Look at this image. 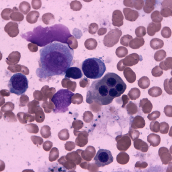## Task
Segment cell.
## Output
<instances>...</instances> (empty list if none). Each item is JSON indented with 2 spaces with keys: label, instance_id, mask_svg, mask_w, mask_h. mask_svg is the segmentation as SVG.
<instances>
[{
  "label": "cell",
  "instance_id": "8992f818",
  "mask_svg": "<svg viewBox=\"0 0 172 172\" xmlns=\"http://www.w3.org/2000/svg\"><path fill=\"white\" fill-rule=\"evenodd\" d=\"M95 164L99 167H104L113 162L111 151L106 149H99L94 158Z\"/></svg>",
  "mask_w": 172,
  "mask_h": 172
},
{
  "label": "cell",
  "instance_id": "ffe728a7",
  "mask_svg": "<svg viewBox=\"0 0 172 172\" xmlns=\"http://www.w3.org/2000/svg\"><path fill=\"white\" fill-rule=\"evenodd\" d=\"M141 91L138 89L136 88H132L130 90L128 93V96L132 100H136L140 97Z\"/></svg>",
  "mask_w": 172,
  "mask_h": 172
},
{
  "label": "cell",
  "instance_id": "ac0fdd59",
  "mask_svg": "<svg viewBox=\"0 0 172 172\" xmlns=\"http://www.w3.org/2000/svg\"><path fill=\"white\" fill-rule=\"evenodd\" d=\"M155 1H146L145 4L144 6V11L146 14H150L154 9Z\"/></svg>",
  "mask_w": 172,
  "mask_h": 172
},
{
  "label": "cell",
  "instance_id": "f546056e",
  "mask_svg": "<svg viewBox=\"0 0 172 172\" xmlns=\"http://www.w3.org/2000/svg\"><path fill=\"white\" fill-rule=\"evenodd\" d=\"M161 35L164 38H169L172 36V31L169 27H164L161 31Z\"/></svg>",
  "mask_w": 172,
  "mask_h": 172
},
{
  "label": "cell",
  "instance_id": "484cf974",
  "mask_svg": "<svg viewBox=\"0 0 172 172\" xmlns=\"http://www.w3.org/2000/svg\"><path fill=\"white\" fill-rule=\"evenodd\" d=\"M132 39H133V37L130 35H124L120 38V44L124 45V47H128L129 43Z\"/></svg>",
  "mask_w": 172,
  "mask_h": 172
},
{
  "label": "cell",
  "instance_id": "30bf717a",
  "mask_svg": "<svg viewBox=\"0 0 172 172\" xmlns=\"http://www.w3.org/2000/svg\"><path fill=\"white\" fill-rule=\"evenodd\" d=\"M124 17L122 12L117 10L113 12L112 15V24L115 27H120L124 24Z\"/></svg>",
  "mask_w": 172,
  "mask_h": 172
},
{
  "label": "cell",
  "instance_id": "7402d4cb",
  "mask_svg": "<svg viewBox=\"0 0 172 172\" xmlns=\"http://www.w3.org/2000/svg\"><path fill=\"white\" fill-rule=\"evenodd\" d=\"M128 54V49L124 47H118L116 50V55L119 58L125 57Z\"/></svg>",
  "mask_w": 172,
  "mask_h": 172
},
{
  "label": "cell",
  "instance_id": "5bb4252c",
  "mask_svg": "<svg viewBox=\"0 0 172 172\" xmlns=\"http://www.w3.org/2000/svg\"><path fill=\"white\" fill-rule=\"evenodd\" d=\"M140 106L143 108V111L145 114L149 113L152 110V104L147 99H141L140 103Z\"/></svg>",
  "mask_w": 172,
  "mask_h": 172
},
{
  "label": "cell",
  "instance_id": "7a4b0ae2",
  "mask_svg": "<svg viewBox=\"0 0 172 172\" xmlns=\"http://www.w3.org/2000/svg\"><path fill=\"white\" fill-rule=\"evenodd\" d=\"M126 88V84L119 75L109 72L92 83L87 91L86 102L91 104L97 102L100 105H108L115 98L124 94Z\"/></svg>",
  "mask_w": 172,
  "mask_h": 172
},
{
  "label": "cell",
  "instance_id": "8fae6325",
  "mask_svg": "<svg viewBox=\"0 0 172 172\" xmlns=\"http://www.w3.org/2000/svg\"><path fill=\"white\" fill-rule=\"evenodd\" d=\"M124 13L126 20L130 22L135 21L139 16L137 11L131 9L129 8H124Z\"/></svg>",
  "mask_w": 172,
  "mask_h": 172
},
{
  "label": "cell",
  "instance_id": "d590c367",
  "mask_svg": "<svg viewBox=\"0 0 172 172\" xmlns=\"http://www.w3.org/2000/svg\"><path fill=\"white\" fill-rule=\"evenodd\" d=\"M124 3L126 6L133 8V1H124Z\"/></svg>",
  "mask_w": 172,
  "mask_h": 172
},
{
  "label": "cell",
  "instance_id": "836d02e7",
  "mask_svg": "<svg viewBox=\"0 0 172 172\" xmlns=\"http://www.w3.org/2000/svg\"><path fill=\"white\" fill-rule=\"evenodd\" d=\"M160 114L161 113L159 111H153L151 114H149L148 118L152 117V118H150L149 120H154L156 119L159 117Z\"/></svg>",
  "mask_w": 172,
  "mask_h": 172
},
{
  "label": "cell",
  "instance_id": "3957f363",
  "mask_svg": "<svg viewBox=\"0 0 172 172\" xmlns=\"http://www.w3.org/2000/svg\"><path fill=\"white\" fill-rule=\"evenodd\" d=\"M82 68L84 75L90 79L101 78L106 70L103 60L96 57L85 59L82 64Z\"/></svg>",
  "mask_w": 172,
  "mask_h": 172
},
{
  "label": "cell",
  "instance_id": "52a82bcc",
  "mask_svg": "<svg viewBox=\"0 0 172 172\" xmlns=\"http://www.w3.org/2000/svg\"><path fill=\"white\" fill-rule=\"evenodd\" d=\"M123 34L122 31L118 28L111 30L105 37L104 43L107 47H112L119 42L120 38Z\"/></svg>",
  "mask_w": 172,
  "mask_h": 172
},
{
  "label": "cell",
  "instance_id": "74e56055",
  "mask_svg": "<svg viewBox=\"0 0 172 172\" xmlns=\"http://www.w3.org/2000/svg\"><path fill=\"white\" fill-rule=\"evenodd\" d=\"M124 68H125V67L123 65V63H122V60H121L119 62L118 64V69L121 71H123V70H124Z\"/></svg>",
  "mask_w": 172,
  "mask_h": 172
},
{
  "label": "cell",
  "instance_id": "e575fe53",
  "mask_svg": "<svg viewBox=\"0 0 172 172\" xmlns=\"http://www.w3.org/2000/svg\"><path fill=\"white\" fill-rule=\"evenodd\" d=\"M161 124L162 127V128H161V130L160 131L161 133H163V134H166V133H167L169 128L168 129L167 128L166 129V126H167L168 124L164 122V123H162ZM167 127H168V126H167ZM168 127H169V126H168Z\"/></svg>",
  "mask_w": 172,
  "mask_h": 172
},
{
  "label": "cell",
  "instance_id": "e0dca14e",
  "mask_svg": "<svg viewBox=\"0 0 172 172\" xmlns=\"http://www.w3.org/2000/svg\"><path fill=\"white\" fill-rule=\"evenodd\" d=\"M150 47L153 49L157 50L164 47V42L163 40L157 38H153L150 43Z\"/></svg>",
  "mask_w": 172,
  "mask_h": 172
},
{
  "label": "cell",
  "instance_id": "8d00e7d4",
  "mask_svg": "<svg viewBox=\"0 0 172 172\" xmlns=\"http://www.w3.org/2000/svg\"><path fill=\"white\" fill-rule=\"evenodd\" d=\"M122 99H123V102H124V104H123V108H124L125 107V105L128 102H129V99L128 98V97H127V95H123V97H122Z\"/></svg>",
  "mask_w": 172,
  "mask_h": 172
},
{
  "label": "cell",
  "instance_id": "f1b7e54d",
  "mask_svg": "<svg viewBox=\"0 0 172 172\" xmlns=\"http://www.w3.org/2000/svg\"><path fill=\"white\" fill-rule=\"evenodd\" d=\"M161 15L162 17H168L172 15V9L170 8L165 7L162 9L161 11L160 12Z\"/></svg>",
  "mask_w": 172,
  "mask_h": 172
},
{
  "label": "cell",
  "instance_id": "9c48e42d",
  "mask_svg": "<svg viewBox=\"0 0 172 172\" xmlns=\"http://www.w3.org/2000/svg\"><path fill=\"white\" fill-rule=\"evenodd\" d=\"M140 59L139 56L136 53H132L126 57L124 59H122L123 64L125 66H132L138 63Z\"/></svg>",
  "mask_w": 172,
  "mask_h": 172
},
{
  "label": "cell",
  "instance_id": "277c9868",
  "mask_svg": "<svg viewBox=\"0 0 172 172\" xmlns=\"http://www.w3.org/2000/svg\"><path fill=\"white\" fill-rule=\"evenodd\" d=\"M74 94L71 91L60 89L53 95L51 101L55 106L54 113H65L69 111V107L72 103V98Z\"/></svg>",
  "mask_w": 172,
  "mask_h": 172
},
{
  "label": "cell",
  "instance_id": "4dcf8cb0",
  "mask_svg": "<svg viewBox=\"0 0 172 172\" xmlns=\"http://www.w3.org/2000/svg\"><path fill=\"white\" fill-rule=\"evenodd\" d=\"M127 110L129 112H131V114H135L137 111V108L134 103L130 102L127 106Z\"/></svg>",
  "mask_w": 172,
  "mask_h": 172
},
{
  "label": "cell",
  "instance_id": "d4e9b609",
  "mask_svg": "<svg viewBox=\"0 0 172 172\" xmlns=\"http://www.w3.org/2000/svg\"><path fill=\"white\" fill-rule=\"evenodd\" d=\"M160 67L165 70H167L168 69H172V57H168L165 61L162 62L160 64Z\"/></svg>",
  "mask_w": 172,
  "mask_h": 172
},
{
  "label": "cell",
  "instance_id": "7c38bea8",
  "mask_svg": "<svg viewBox=\"0 0 172 172\" xmlns=\"http://www.w3.org/2000/svg\"><path fill=\"white\" fill-rule=\"evenodd\" d=\"M161 23H154L152 22L148 24L147 31V34L150 36H153L155 35L156 33L158 32L161 29Z\"/></svg>",
  "mask_w": 172,
  "mask_h": 172
},
{
  "label": "cell",
  "instance_id": "4fadbf2b",
  "mask_svg": "<svg viewBox=\"0 0 172 172\" xmlns=\"http://www.w3.org/2000/svg\"><path fill=\"white\" fill-rule=\"evenodd\" d=\"M145 43V40L143 37H136L131 40L129 46L133 49H137L143 46Z\"/></svg>",
  "mask_w": 172,
  "mask_h": 172
},
{
  "label": "cell",
  "instance_id": "44dd1931",
  "mask_svg": "<svg viewBox=\"0 0 172 172\" xmlns=\"http://www.w3.org/2000/svg\"><path fill=\"white\" fill-rule=\"evenodd\" d=\"M163 93L162 90L159 87H153L148 91V94L153 97H157L161 96Z\"/></svg>",
  "mask_w": 172,
  "mask_h": 172
},
{
  "label": "cell",
  "instance_id": "4316f807",
  "mask_svg": "<svg viewBox=\"0 0 172 172\" xmlns=\"http://www.w3.org/2000/svg\"><path fill=\"white\" fill-rule=\"evenodd\" d=\"M85 45L88 49L92 50L96 48L97 43L95 39L90 38V39H88L85 42Z\"/></svg>",
  "mask_w": 172,
  "mask_h": 172
},
{
  "label": "cell",
  "instance_id": "ba28073f",
  "mask_svg": "<svg viewBox=\"0 0 172 172\" xmlns=\"http://www.w3.org/2000/svg\"><path fill=\"white\" fill-rule=\"evenodd\" d=\"M83 77L82 72L79 68L77 67H70L65 72V78H72L78 79Z\"/></svg>",
  "mask_w": 172,
  "mask_h": 172
},
{
  "label": "cell",
  "instance_id": "d6a6232c",
  "mask_svg": "<svg viewBox=\"0 0 172 172\" xmlns=\"http://www.w3.org/2000/svg\"><path fill=\"white\" fill-rule=\"evenodd\" d=\"M133 3V7L135 8L136 9L141 10L144 6V1H134Z\"/></svg>",
  "mask_w": 172,
  "mask_h": 172
},
{
  "label": "cell",
  "instance_id": "9a60e30c",
  "mask_svg": "<svg viewBox=\"0 0 172 172\" xmlns=\"http://www.w3.org/2000/svg\"><path fill=\"white\" fill-rule=\"evenodd\" d=\"M124 76L128 82L130 83H132L136 80V75L131 68H127L125 69L124 70Z\"/></svg>",
  "mask_w": 172,
  "mask_h": 172
},
{
  "label": "cell",
  "instance_id": "5b68a950",
  "mask_svg": "<svg viewBox=\"0 0 172 172\" xmlns=\"http://www.w3.org/2000/svg\"><path fill=\"white\" fill-rule=\"evenodd\" d=\"M28 80L26 75L21 73L14 74L10 79L8 87L10 92L17 96H21L26 93L28 88Z\"/></svg>",
  "mask_w": 172,
  "mask_h": 172
},
{
  "label": "cell",
  "instance_id": "1f68e13d",
  "mask_svg": "<svg viewBox=\"0 0 172 172\" xmlns=\"http://www.w3.org/2000/svg\"><path fill=\"white\" fill-rule=\"evenodd\" d=\"M152 73L153 76L157 77L161 76L162 75H163V71L157 65L153 69Z\"/></svg>",
  "mask_w": 172,
  "mask_h": 172
},
{
  "label": "cell",
  "instance_id": "6da1fadb",
  "mask_svg": "<svg viewBox=\"0 0 172 172\" xmlns=\"http://www.w3.org/2000/svg\"><path fill=\"white\" fill-rule=\"evenodd\" d=\"M74 50L66 43L55 42L39 51V68L36 73L40 78L65 75L73 65Z\"/></svg>",
  "mask_w": 172,
  "mask_h": 172
},
{
  "label": "cell",
  "instance_id": "2e32d148",
  "mask_svg": "<svg viewBox=\"0 0 172 172\" xmlns=\"http://www.w3.org/2000/svg\"><path fill=\"white\" fill-rule=\"evenodd\" d=\"M147 141L150 143L151 145L153 147L157 146L161 142L160 137L154 133H152L147 137Z\"/></svg>",
  "mask_w": 172,
  "mask_h": 172
},
{
  "label": "cell",
  "instance_id": "83f0119b",
  "mask_svg": "<svg viewBox=\"0 0 172 172\" xmlns=\"http://www.w3.org/2000/svg\"><path fill=\"white\" fill-rule=\"evenodd\" d=\"M135 33L137 37H142L145 36L146 34L145 27L143 26L139 27L135 30Z\"/></svg>",
  "mask_w": 172,
  "mask_h": 172
},
{
  "label": "cell",
  "instance_id": "d6986e66",
  "mask_svg": "<svg viewBox=\"0 0 172 172\" xmlns=\"http://www.w3.org/2000/svg\"><path fill=\"white\" fill-rule=\"evenodd\" d=\"M138 84L139 87L141 89H146L149 87L150 81L148 77L146 76L143 77L138 80Z\"/></svg>",
  "mask_w": 172,
  "mask_h": 172
},
{
  "label": "cell",
  "instance_id": "cb8c5ba5",
  "mask_svg": "<svg viewBox=\"0 0 172 172\" xmlns=\"http://www.w3.org/2000/svg\"><path fill=\"white\" fill-rule=\"evenodd\" d=\"M166 57V53L164 50H160L156 51L154 54V58L155 61L157 62L161 61L165 59Z\"/></svg>",
  "mask_w": 172,
  "mask_h": 172
},
{
  "label": "cell",
  "instance_id": "603a6c76",
  "mask_svg": "<svg viewBox=\"0 0 172 172\" xmlns=\"http://www.w3.org/2000/svg\"><path fill=\"white\" fill-rule=\"evenodd\" d=\"M151 19L154 23H161L163 20V17L161 15L159 11H155L151 15Z\"/></svg>",
  "mask_w": 172,
  "mask_h": 172
}]
</instances>
